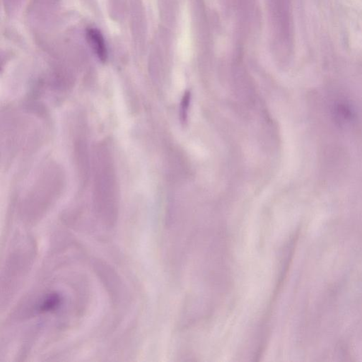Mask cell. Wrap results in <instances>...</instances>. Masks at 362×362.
I'll return each mask as SVG.
<instances>
[{
  "label": "cell",
  "instance_id": "6da1fadb",
  "mask_svg": "<svg viewBox=\"0 0 362 362\" xmlns=\"http://www.w3.org/2000/svg\"><path fill=\"white\" fill-rule=\"evenodd\" d=\"M87 38L89 45L102 61L107 59V49L102 33L98 29L90 28L87 30Z\"/></svg>",
  "mask_w": 362,
  "mask_h": 362
},
{
  "label": "cell",
  "instance_id": "7a4b0ae2",
  "mask_svg": "<svg viewBox=\"0 0 362 362\" xmlns=\"http://www.w3.org/2000/svg\"><path fill=\"white\" fill-rule=\"evenodd\" d=\"M60 297L57 294H49L39 306V312H50L55 310L60 304Z\"/></svg>",
  "mask_w": 362,
  "mask_h": 362
}]
</instances>
